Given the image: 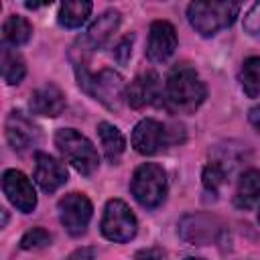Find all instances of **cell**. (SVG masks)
Listing matches in <instances>:
<instances>
[{
    "label": "cell",
    "mask_w": 260,
    "mask_h": 260,
    "mask_svg": "<svg viewBox=\"0 0 260 260\" xmlns=\"http://www.w3.org/2000/svg\"><path fill=\"white\" fill-rule=\"evenodd\" d=\"M118 24H120V12H118V10H112V8H110V10L102 12V14L98 16V20L89 26L87 35H85L87 43H89L93 49L102 47V45L112 37V32L118 28Z\"/></svg>",
    "instance_id": "obj_18"
},
{
    "label": "cell",
    "mask_w": 260,
    "mask_h": 260,
    "mask_svg": "<svg viewBox=\"0 0 260 260\" xmlns=\"http://www.w3.org/2000/svg\"><path fill=\"white\" fill-rule=\"evenodd\" d=\"M136 260H162V252L158 248H146L136 252Z\"/></svg>",
    "instance_id": "obj_28"
},
{
    "label": "cell",
    "mask_w": 260,
    "mask_h": 260,
    "mask_svg": "<svg viewBox=\"0 0 260 260\" xmlns=\"http://www.w3.org/2000/svg\"><path fill=\"white\" fill-rule=\"evenodd\" d=\"M93 254H95L93 248H87L85 246V248H77L75 252H71L65 260H93Z\"/></svg>",
    "instance_id": "obj_27"
},
{
    "label": "cell",
    "mask_w": 260,
    "mask_h": 260,
    "mask_svg": "<svg viewBox=\"0 0 260 260\" xmlns=\"http://www.w3.org/2000/svg\"><path fill=\"white\" fill-rule=\"evenodd\" d=\"M177 30L169 20H154L148 30L146 57L154 63H165L177 49Z\"/></svg>",
    "instance_id": "obj_12"
},
{
    "label": "cell",
    "mask_w": 260,
    "mask_h": 260,
    "mask_svg": "<svg viewBox=\"0 0 260 260\" xmlns=\"http://www.w3.org/2000/svg\"><path fill=\"white\" fill-rule=\"evenodd\" d=\"M132 41H134V37H124V39H120V43L116 45V49H114V59H116L120 65H126V63H128L130 53H132Z\"/></svg>",
    "instance_id": "obj_26"
},
{
    "label": "cell",
    "mask_w": 260,
    "mask_h": 260,
    "mask_svg": "<svg viewBox=\"0 0 260 260\" xmlns=\"http://www.w3.org/2000/svg\"><path fill=\"white\" fill-rule=\"evenodd\" d=\"M240 83L248 98L260 95V57H248L240 69Z\"/></svg>",
    "instance_id": "obj_22"
},
{
    "label": "cell",
    "mask_w": 260,
    "mask_h": 260,
    "mask_svg": "<svg viewBox=\"0 0 260 260\" xmlns=\"http://www.w3.org/2000/svg\"><path fill=\"white\" fill-rule=\"evenodd\" d=\"M248 120H250V124L260 132V104L254 106V108H250V112H248Z\"/></svg>",
    "instance_id": "obj_29"
},
{
    "label": "cell",
    "mask_w": 260,
    "mask_h": 260,
    "mask_svg": "<svg viewBox=\"0 0 260 260\" xmlns=\"http://www.w3.org/2000/svg\"><path fill=\"white\" fill-rule=\"evenodd\" d=\"M51 234L45 230V228H32L28 230L22 238H20V248L22 250H39V248H45L51 244Z\"/></svg>",
    "instance_id": "obj_24"
},
{
    "label": "cell",
    "mask_w": 260,
    "mask_h": 260,
    "mask_svg": "<svg viewBox=\"0 0 260 260\" xmlns=\"http://www.w3.org/2000/svg\"><path fill=\"white\" fill-rule=\"evenodd\" d=\"M57 209H59V219L69 236L77 238V236L85 234L89 219L93 215V205L87 195L77 193V191L67 193L65 197L59 199Z\"/></svg>",
    "instance_id": "obj_8"
},
{
    "label": "cell",
    "mask_w": 260,
    "mask_h": 260,
    "mask_svg": "<svg viewBox=\"0 0 260 260\" xmlns=\"http://www.w3.org/2000/svg\"><path fill=\"white\" fill-rule=\"evenodd\" d=\"M162 98L169 110L181 114H193L207 98V87L193 67L187 63L175 65L165 81Z\"/></svg>",
    "instance_id": "obj_1"
},
{
    "label": "cell",
    "mask_w": 260,
    "mask_h": 260,
    "mask_svg": "<svg viewBox=\"0 0 260 260\" xmlns=\"http://www.w3.org/2000/svg\"><path fill=\"white\" fill-rule=\"evenodd\" d=\"M91 2H63L59 6V14H57V20L61 26L65 28H79L91 14Z\"/></svg>",
    "instance_id": "obj_21"
},
{
    "label": "cell",
    "mask_w": 260,
    "mask_h": 260,
    "mask_svg": "<svg viewBox=\"0 0 260 260\" xmlns=\"http://www.w3.org/2000/svg\"><path fill=\"white\" fill-rule=\"evenodd\" d=\"M2 75L8 85H18L26 75V63L22 55L6 43L2 47Z\"/></svg>",
    "instance_id": "obj_20"
},
{
    "label": "cell",
    "mask_w": 260,
    "mask_h": 260,
    "mask_svg": "<svg viewBox=\"0 0 260 260\" xmlns=\"http://www.w3.org/2000/svg\"><path fill=\"white\" fill-rule=\"evenodd\" d=\"M258 221H260V209H258Z\"/></svg>",
    "instance_id": "obj_31"
},
{
    "label": "cell",
    "mask_w": 260,
    "mask_h": 260,
    "mask_svg": "<svg viewBox=\"0 0 260 260\" xmlns=\"http://www.w3.org/2000/svg\"><path fill=\"white\" fill-rule=\"evenodd\" d=\"M167 173L156 162H142L130 179L132 197L144 209H156L167 197Z\"/></svg>",
    "instance_id": "obj_5"
},
{
    "label": "cell",
    "mask_w": 260,
    "mask_h": 260,
    "mask_svg": "<svg viewBox=\"0 0 260 260\" xmlns=\"http://www.w3.org/2000/svg\"><path fill=\"white\" fill-rule=\"evenodd\" d=\"M6 140L16 152H26L41 142L39 126L18 110H12L6 118Z\"/></svg>",
    "instance_id": "obj_11"
},
{
    "label": "cell",
    "mask_w": 260,
    "mask_h": 260,
    "mask_svg": "<svg viewBox=\"0 0 260 260\" xmlns=\"http://www.w3.org/2000/svg\"><path fill=\"white\" fill-rule=\"evenodd\" d=\"M79 87L104 104L108 110L118 112L126 100V85L120 73L114 69H102L100 73H89L87 65H73Z\"/></svg>",
    "instance_id": "obj_2"
},
{
    "label": "cell",
    "mask_w": 260,
    "mask_h": 260,
    "mask_svg": "<svg viewBox=\"0 0 260 260\" xmlns=\"http://www.w3.org/2000/svg\"><path fill=\"white\" fill-rule=\"evenodd\" d=\"M221 234H223V223L217 215L195 211L179 219V236L187 244H193V246L215 244L221 238Z\"/></svg>",
    "instance_id": "obj_7"
},
{
    "label": "cell",
    "mask_w": 260,
    "mask_h": 260,
    "mask_svg": "<svg viewBox=\"0 0 260 260\" xmlns=\"http://www.w3.org/2000/svg\"><path fill=\"white\" fill-rule=\"evenodd\" d=\"M67 167L59 158L47 152L35 154V181L45 193H55L67 183Z\"/></svg>",
    "instance_id": "obj_13"
},
{
    "label": "cell",
    "mask_w": 260,
    "mask_h": 260,
    "mask_svg": "<svg viewBox=\"0 0 260 260\" xmlns=\"http://www.w3.org/2000/svg\"><path fill=\"white\" fill-rule=\"evenodd\" d=\"M55 146L61 156L83 177H89L100 167V154L91 140L75 128H61L55 132Z\"/></svg>",
    "instance_id": "obj_3"
},
{
    "label": "cell",
    "mask_w": 260,
    "mask_h": 260,
    "mask_svg": "<svg viewBox=\"0 0 260 260\" xmlns=\"http://www.w3.org/2000/svg\"><path fill=\"white\" fill-rule=\"evenodd\" d=\"M100 230L106 240L124 244L130 242L138 232V221L132 209L122 199H110L104 207V215L100 221Z\"/></svg>",
    "instance_id": "obj_6"
},
{
    "label": "cell",
    "mask_w": 260,
    "mask_h": 260,
    "mask_svg": "<svg viewBox=\"0 0 260 260\" xmlns=\"http://www.w3.org/2000/svg\"><path fill=\"white\" fill-rule=\"evenodd\" d=\"M260 201V171L258 169H248L242 173L236 195H234V205L238 209H250Z\"/></svg>",
    "instance_id": "obj_16"
},
{
    "label": "cell",
    "mask_w": 260,
    "mask_h": 260,
    "mask_svg": "<svg viewBox=\"0 0 260 260\" xmlns=\"http://www.w3.org/2000/svg\"><path fill=\"white\" fill-rule=\"evenodd\" d=\"M98 136H100V142H102V148H104V154L108 158V162L116 165L120 160V156L124 154L126 150V138L124 134L110 122H100L98 124Z\"/></svg>",
    "instance_id": "obj_17"
},
{
    "label": "cell",
    "mask_w": 260,
    "mask_h": 260,
    "mask_svg": "<svg viewBox=\"0 0 260 260\" xmlns=\"http://www.w3.org/2000/svg\"><path fill=\"white\" fill-rule=\"evenodd\" d=\"M223 181H225V169L217 160L207 162L203 173H201V183H203L205 191H209L211 195H217V191L223 185Z\"/></svg>",
    "instance_id": "obj_23"
},
{
    "label": "cell",
    "mask_w": 260,
    "mask_h": 260,
    "mask_svg": "<svg viewBox=\"0 0 260 260\" xmlns=\"http://www.w3.org/2000/svg\"><path fill=\"white\" fill-rule=\"evenodd\" d=\"M160 98V77L154 71L138 73L130 85L126 87V102L130 108L140 110L144 106L154 104Z\"/></svg>",
    "instance_id": "obj_14"
},
{
    "label": "cell",
    "mask_w": 260,
    "mask_h": 260,
    "mask_svg": "<svg viewBox=\"0 0 260 260\" xmlns=\"http://www.w3.org/2000/svg\"><path fill=\"white\" fill-rule=\"evenodd\" d=\"M244 30L252 37L260 35V2H256L244 16Z\"/></svg>",
    "instance_id": "obj_25"
},
{
    "label": "cell",
    "mask_w": 260,
    "mask_h": 260,
    "mask_svg": "<svg viewBox=\"0 0 260 260\" xmlns=\"http://www.w3.org/2000/svg\"><path fill=\"white\" fill-rule=\"evenodd\" d=\"M2 37H4V43L10 45V47H20V45H26L32 37V26L30 22L24 18V16H18V14H10L4 24H2Z\"/></svg>",
    "instance_id": "obj_19"
},
{
    "label": "cell",
    "mask_w": 260,
    "mask_h": 260,
    "mask_svg": "<svg viewBox=\"0 0 260 260\" xmlns=\"http://www.w3.org/2000/svg\"><path fill=\"white\" fill-rule=\"evenodd\" d=\"M28 108L37 116L55 118L65 110V95L55 83H45L30 93Z\"/></svg>",
    "instance_id": "obj_15"
},
{
    "label": "cell",
    "mask_w": 260,
    "mask_h": 260,
    "mask_svg": "<svg viewBox=\"0 0 260 260\" xmlns=\"http://www.w3.org/2000/svg\"><path fill=\"white\" fill-rule=\"evenodd\" d=\"M175 140L177 138L171 136V130L154 118H142L132 130V146L138 154L144 156L158 154Z\"/></svg>",
    "instance_id": "obj_9"
},
{
    "label": "cell",
    "mask_w": 260,
    "mask_h": 260,
    "mask_svg": "<svg viewBox=\"0 0 260 260\" xmlns=\"http://www.w3.org/2000/svg\"><path fill=\"white\" fill-rule=\"evenodd\" d=\"M185 260H203V258H185Z\"/></svg>",
    "instance_id": "obj_30"
},
{
    "label": "cell",
    "mask_w": 260,
    "mask_h": 260,
    "mask_svg": "<svg viewBox=\"0 0 260 260\" xmlns=\"http://www.w3.org/2000/svg\"><path fill=\"white\" fill-rule=\"evenodd\" d=\"M238 12H240V4L238 2H228V0L191 2L187 6L189 24L201 37H213L221 28L234 24Z\"/></svg>",
    "instance_id": "obj_4"
},
{
    "label": "cell",
    "mask_w": 260,
    "mask_h": 260,
    "mask_svg": "<svg viewBox=\"0 0 260 260\" xmlns=\"http://www.w3.org/2000/svg\"><path fill=\"white\" fill-rule=\"evenodd\" d=\"M2 191L6 199L22 213H30L37 207V191L22 171L6 169L2 175Z\"/></svg>",
    "instance_id": "obj_10"
}]
</instances>
